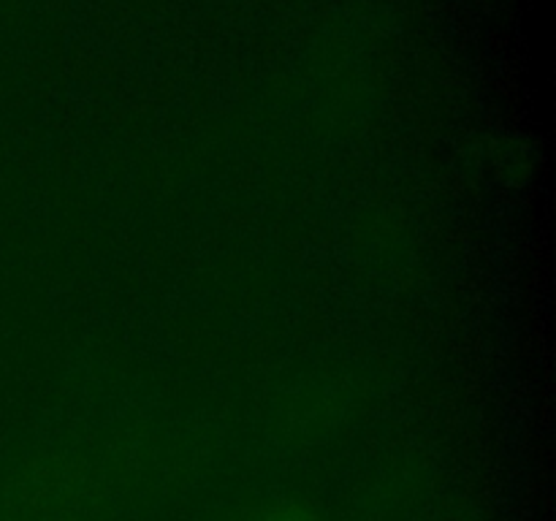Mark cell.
Wrapping results in <instances>:
<instances>
[{"label":"cell","mask_w":556,"mask_h":521,"mask_svg":"<svg viewBox=\"0 0 556 521\" xmlns=\"http://www.w3.org/2000/svg\"><path fill=\"white\" fill-rule=\"evenodd\" d=\"M269 521H313V519H302L299 513H291V516H271Z\"/></svg>","instance_id":"1"}]
</instances>
